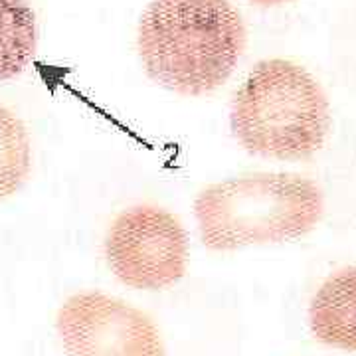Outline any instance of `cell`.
Listing matches in <instances>:
<instances>
[{
	"mask_svg": "<svg viewBox=\"0 0 356 356\" xmlns=\"http://www.w3.org/2000/svg\"><path fill=\"white\" fill-rule=\"evenodd\" d=\"M245 24L229 0H151L137 51L161 88L198 97L222 88L245 50Z\"/></svg>",
	"mask_w": 356,
	"mask_h": 356,
	"instance_id": "6da1fadb",
	"label": "cell"
},
{
	"mask_svg": "<svg viewBox=\"0 0 356 356\" xmlns=\"http://www.w3.org/2000/svg\"><path fill=\"white\" fill-rule=\"evenodd\" d=\"M229 123L245 151L299 161L317 153L331 127L329 102L315 77L289 60H264L232 102Z\"/></svg>",
	"mask_w": 356,
	"mask_h": 356,
	"instance_id": "7a4b0ae2",
	"label": "cell"
},
{
	"mask_svg": "<svg viewBox=\"0 0 356 356\" xmlns=\"http://www.w3.org/2000/svg\"><path fill=\"white\" fill-rule=\"evenodd\" d=\"M194 216L206 248L216 252L280 243L309 234L323 216V194L297 175H248L204 188Z\"/></svg>",
	"mask_w": 356,
	"mask_h": 356,
	"instance_id": "3957f363",
	"label": "cell"
},
{
	"mask_svg": "<svg viewBox=\"0 0 356 356\" xmlns=\"http://www.w3.org/2000/svg\"><path fill=\"white\" fill-rule=\"evenodd\" d=\"M105 257L117 280L129 287L165 289L186 271V232L165 208L133 206L115 218L107 232Z\"/></svg>",
	"mask_w": 356,
	"mask_h": 356,
	"instance_id": "277c9868",
	"label": "cell"
},
{
	"mask_svg": "<svg viewBox=\"0 0 356 356\" xmlns=\"http://www.w3.org/2000/svg\"><path fill=\"white\" fill-rule=\"evenodd\" d=\"M56 327L67 356H165L153 321L103 293L70 297L58 311Z\"/></svg>",
	"mask_w": 356,
	"mask_h": 356,
	"instance_id": "5b68a950",
	"label": "cell"
},
{
	"mask_svg": "<svg viewBox=\"0 0 356 356\" xmlns=\"http://www.w3.org/2000/svg\"><path fill=\"white\" fill-rule=\"evenodd\" d=\"M309 323L321 343L356 350V266L323 283L309 309Z\"/></svg>",
	"mask_w": 356,
	"mask_h": 356,
	"instance_id": "8992f818",
	"label": "cell"
},
{
	"mask_svg": "<svg viewBox=\"0 0 356 356\" xmlns=\"http://www.w3.org/2000/svg\"><path fill=\"white\" fill-rule=\"evenodd\" d=\"M38 46L36 14L28 0H0V83L20 76Z\"/></svg>",
	"mask_w": 356,
	"mask_h": 356,
	"instance_id": "52a82bcc",
	"label": "cell"
},
{
	"mask_svg": "<svg viewBox=\"0 0 356 356\" xmlns=\"http://www.w3.org/2000/svg\"><path fill=\"white\" fill-rule=\"evenodd\" d=\"M32 168V143L20 117L0 105V200L20 191Z\"/></svg>",
	"mask_w": 356,
	"mask_h": 356,
	"instance_id": "ba28073f",
	"label": "cell"
},
{
	"mask_svg": "<svg viewBox=\"0 0 356 356\" xmlns=\"http://www.w3.org/2000/svg\"><path fill=\"white\" fill-rule=\"evenodd\" d=\"M254 4H259V6H275V4H281V2H287V0H252Z\"/></svg>",
	"mask_w": 356,
	"mask_h": 356,
	"instance_id": "9c48e42d",
	"label": "cell"
}]
</instances>
